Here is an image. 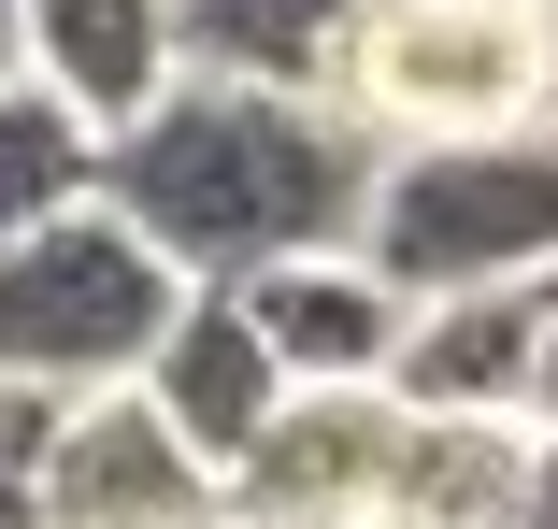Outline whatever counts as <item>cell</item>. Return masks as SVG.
Masks as SVG:
<instances>
[{"label": "cell", "mask_w": 558, "mask_h": 529, "mask_svg": "<svg viewBox=\"0 0 558 529\" xmlns=\"http://www.w3.org/2000/svg\"><path fill=\"white\" fill-rule=\"evenodd\" d=\"M359 200H373V144L329 100L215 86V72H186L144 130L100 144V216L172 286H258L287 258H329L359 244Z\"/></svg>", "instance_id": "cell-1"}, {"label": "cell", "mask_w": 558, "mask_h": 529, "mask_svg": "<svg viewBox=\"0 0 558 529\" xmlns=\"http://www.w3.org/2000/svg\"><path fill=\"white\" fill-rule=\"evenodd\" d=\"M329 115L373 158L558 130V0H359L329 58Z\"/></svg>", "instance_id": "cell-2"}, {"label": "cell", "mask_w": 558, "mask_h": 529, "mask_svg": "<svg viewBox=\"0 0 558 529\" xmlns=\"http://www.w3.org/2000/svg\"><path fill=\"white\" fill-rule=\"evenodd\" d=\"M359 258H373L401 300L558 286V130H487V144H415V158H373Z\"/></svg>", "instance_id": "cell-3"}, {"label": "cell", "mask_w": 558, "mask_h": 529, "mask_svg": "<svg viewBox=\"0 0 558 529\" xmlns=\"http://www.w3.org/2000/svg\"><path fill=\"white\" fill-rule=\"evenodd\" d=\"M172 315H186V286L86 200L72 230H44V244L0 258V386H29V401L144 386V358H158Z\"/></svg>", "instance_id": "cell-4"}, {"label": "cell", "mask_w": 558, "mask_h": 529, "mask_svg": "<svg viewBox=\"0 0 558 529\" xmlns=\"http://www.w3.org/2000/svg\"><path fill=\"white\" fill-rule=\"evenodd\" d=\"M44 529H230V487L172 444L144 386H100L44 430Z\"/></svg>", "instance_id": "cell-5"}, {"label": "cell", "mask_w": 558, "mask_h": 529, "mask_svg": "<svg viewBox=\"0 0 558 529\" xmlns=\"http://www.w3.org/2000/svg\"><path fill=\"white\" fill-rule=\"evenodd\" d=\"M401 430H415V415H401L387 386H359V401H287L272 444L230 472V515H244V529H387Z\"/></svg>", "instance_id": "cell-6"}, {"label": "cell", "mask_w": 558, "mask_h": 529, "mask_svg": "<svg viewBox=\"0 0 558 529\" xmlns=\"http://www.w3.org/2000/svg\"><path fill=\"white\" fill-rule=\"evenodd\" d=\"M230 300L258 315V344H272V372H287L301 401H359V386H387V372H401V330H415V300H401L359 244L287 258V272H258V286H230Z\"/></svg>", "instance_id": "cell-7"}, {"label": "cell", "mask_w": 558, "mask_h": 529, "mask_svg": "<svg viewBox=\"0 0 558 529\" xmlns=\"http://www.w3.org/2000/svg\"><path fill=\"white\" fill-rule=\"evenodd\" d=\"M144 401L172 415V444L230 487L258 444H272V415L301 401L287 372H272V344H258V315L230 300V286H186V315L158 330V358H144Z\"/></svg>", "instance_id": "cell-8"}, {"label": "cell", "mask_w": 558, "mask_h": 529, "mask_svg": "<svg viewBox=\"0 0 558 529\" xmlns=\"http://www.w3.org/2000/svg\"><path fill=\"white\" fill-rule=\"evenodd\" d=\"M15 72L116 144L186 86V44H172V0H15Z\"/></svg>", "instance_id": "cell-9"}, {"label": "cell", "mask_w": 558, "mask_h": 529, "mask_svg": "<svg viewBox=\"0 0 558 529\" xmlns=\"http://www.w3.org/2000/svg\"><path fill=\"white\" fill-rule=\"evenodd\" d=\"M530 358H544V286L415 300L387 401H401V415H444V430H530Z\"/></svg>", "instance_id": "cell-10"}, {"label": "cell", "mask_w": 558, "mask_h": 529, "mask_svg": "<svg viewBox=\"0 0 558 529\" xmlns=\"http://www.w3.org/2000/svg\"><path fill=\"white\" fill-rule=\"evenodd\" d=\"M359 0H172V44L215 86H272V100H329V58H344Z\"/></svg>", "instance_id": "cell-11"}, {"label": "cell", "mask_w": 558, "mask_h": 529, "mask_svg": "<svg viewBox=\"0 0 558 529\" xmlns=\"http://www.w3.org/2000/svg\"><path fill=\"white\" fill-rule=\"evenodd\" d=\"M86 200H100V130L72 100H44V86H0V258L72 230Z\"/></svg>", "instance_id": "cell-12"}, {"label": "cell", "mask_w": 558, "mask_h": 529, "mask_svg": "<svg viewBox=\"0 0 558 529\" xmlns=\"http://www.w3.org/2000/svg\"><path fill=\"white\" fill-rule=\"evenodd\" d=\"M72 401H29V386H0V529H44V430H58Z\"/></svg>", "instance_id": "cell-13"}, {"label": "cell", "mask_w": 558, "mask_h": 529, "mask_svg": "<svg viewBox=\"0 0 558 529\" xmlns=\"http://www.w3.org/2000/svg\"><path fill=\"white\" fill-rule=\"evenodd\" d=\"M515 529H558V430H530V472H515Z\"/></svg>", "instance_id": "cell-14"}, {"label": "cell", "mask_w": 558, "mask_h": 529, "mask_svg": "<svg viewBox=\"0 0 558 529\" xmlns=\"http://www.w3.org/2000/svg\"><path fill=\"white\" fill-rule=\"evenodd\" d=\"M530 430H558V286H544V358H530Z\"/></svg>", "instance_id": "cell-15"}, {"label": "cell", "mask_w": 558, "mask_h": 529, "mask_svg": "<svg viewBox=\"0 0 558 529\" xmlns=\"http://www.w3.org/2000/svg\"><path fill=\"white\" fill-rule=\"evenodd\" d=\"M0 86H29V72H15V0H0Z\"/></svg>", "instance_id": "cell-16"}, {"label": "cell", "mask_w": 558, "mask_h": 529, "mask_svg": "<svg viewBox=\"0 0 558 529\" xmlns=\"http://www.w3.org/2000/svg\"><path fill=\"white\" fill-rule=\"evenodd\" d=\"M230 529H244V515H230Z\"/></svg>", "instance_id": "cell-17"}]
</instances>
